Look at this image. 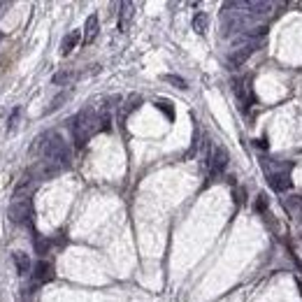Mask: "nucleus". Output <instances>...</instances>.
Wrapping results in <instances>:
<instances>
[{
	"mask_svg": "<svg viewBox=\"0 0 302 302\" xmlns=\"http://www.w3.org/2000/svg\"><path fill=\"white\" fill-rule=\"evenodd\" d=\"M37 146H42V161H51L60 167L70 165V146L58 133H47V135L37 137L33 149H37Z\"/></svg>",
	"mask_w": 302,
	"mask_h": 302,
	"instance_id": "obj_1",
	"label": "nucleus"
},
{
	"mask_svg": "<svg viewBox=\"0 0 302 302\" xmlns=\"http://www.w3.org/2000/svg\"><path fill=\"white\" fill-rule=\"evenodd\" d=\"M70 128H72V137H75V144L77 146H84L86 142L91 140V135L96 131H100V119L96 116L93 110H81L75 119L70 121Z\"/></svg>",
	"mask_w": 302,
	"mask_h": 302,
	"instance_id": "obj_2",
	"label": "nucleus"
},
{
	"mask_svg": "<svg viewBox=\"0 0 302 302\" xmlns=\"http://www.w3.org/2000/svg\"><path fill=\"white\" fill-rule=\"evenodd\" d=\"M30 217H33V202H30L28 196L24 193H14L10 202V219L14 223H28Z\"/></svg>",
	"mask_w": 302,
	"mask_h": 302,
	"instance_id": "obj_3",
	"label": "nucleus"
},
{
	"mask_svg": "<svg viewBox=\"0 0 302 302\" xmlns=\"http://www.w3.org/2000/svg\"><path fill=\"white\" fill-rule=\"evenodd\" d=\"M228 161H230V156H228L226 146H214V149L209 151V156H207V167H209L211 179H217V177H221L223 172H226Z\"/></svg>",
	"mask_w": 302,
	"mask_h": 302,
	"instance_id": "obj_4",
	"label": "nucleus"
},
{
	"mask_svg": "<svg viewBox=\"0 0 302 302\" xmlns=\"http://www.w3.org/2000/svg\"><path fill=\"white\" fill-rule=\"evenodd\" d=\"M54 279V265L49 261H37L33 265V284L42 286V284H49Z\"/></svg>",
	"mask_w": 302,
	"mask_h": 302,
	"instance_id": "obj_5",
	"label": "nucleus"
},
{
	"mask_svg": "<svg viewBox=\"0 0 302 302\" xmlns=\"http://www.w3.org/2000/svg\"><path fill=\"white\" fill-rule=\"evenodd\" d=\"M256 47H258V40H249V42H244V45L240 47V49H235L230 54V58H228V63H230L232 68H237V66H242L244 60L249 58V56L256 51Z\"/></svg>",
	"mask_w": 302,
	"mask_h": 302,
	"instance_id": "obj_6",
	"label": "nucleus"
},
{
	"mask_svg": "<svg viewBox=\"0 0 302 302\" xmlns=\"http://www.w3.org/2000/svg\"><path fill=\"white\" fill-rule=\"evenodd\" d=\"M267 184H270L274 191L284 193L291 188V175H288V172H272V175L267 177Z\"/></svg>",
	"mask_w": 302,
	"mask_h": 302,
	"instance_id": "obj_7",
	"label": "nucleus"
},
{
	"mask_svg": "<svg viewBox=\"0 0 302 302\" xmlns=\"http://www.w3.org/2000/svg\"><path fill=\"white\" fill-rule=\"evenodd\" d=\"M79 42H81V30H70V33L63 37V42H60V54L63 56L72 54V49H75Z\"/></svg>",
	"mask_w": 302,
	"mask_h": 302,
	"instance_id": "obj_8",
	"label": "nucleus"
},
{
	"mask_svg": "<svg viewBox=\"0 0 302 302\" xmlns=\"http://www.w3.org/2000/svg\"><path fill=\"white\" fill-rule=\"evenodd\" d=\"M96 35H98V16L91 14L84 26V45H91V42L96 40Z\"/></svg>",
	"mask_w": 302,
	"mask_h": 302,
	"instance_id": "obj_9",
	"label": "nucleus"
},
{
	"mask_svg": "<svg viewBox=\"0 0 302 302\" xmlns=\"http://www.w3.org/2000/svg\"><path fill=\"white\" fill-rule=\"evenodd\" d=\"M12 261H14L16 272H19L21 277L30 272V258H28V253H24V251H14V253H12Z\"/></svg>",
	"mask_w": 302,
	"mask_h": 302,
	"instance_id": "obj_10",
	"label": "nucleus"
},
{
	"mask_svg": "<svg viewBox=\"0 0 302 302\" xmlns=\"http://www.w3.org/2000/svg\"><path fill=\"white\" fill-rule=\"evenodd\" d=\"M207 26H209V16H207V12H196V16H193V30H196L198 35H205Z\"/></svg>",
	"mask_w": 302,
	"mask_h": 302,
	"instance_id": "obj_11",
	"label": "nucleus"
},
{
	"mask_svg": "<svg viewBox=\"0 0 302 302\" xmlns=\"http://www.w3.org/2000/svg\"><path fill=\"white\" fill-rule=\"evenodd\" d=\"M131 19H133V3H121V24H119V30H121V33L128 28Z\"/></svg>",
	"mask_w": 302,
	"mask_h": 302,
	"instance_id": "obj_12",
	"label": "nucleus"
},
{
	"mask_svg": "<svg viewBox=\"0 0 302 302\" xmlns=\"http://www.w3.org/2000/svg\"><path fill=\"white\" fill-rule=\"evenodd\" d=\"M49 249H51V240H49V237L35 235V251L40 253V256H45V253H49Z\"/></svg>",
	"mask_w": 302,
	"mask_h": 302,
	"instance_id": "obj_13",
	"label": "nucleus"
},
{
	"mask_svg": "<svg viewBox=\"0 0 302 302\" xmlns=\"http://www.w3.org/2000/svg\"><path fill=\"white\" fill-rule=\"evenodd\" d=\"M98 119H100V131H112V116H110V112L107 110H102V114L98 116Z\"/></svg>",
	"mask_w": 302,
	"mask_h": 302,
	"instance_id": "obj_14",
	"label": "nucleus"
},
{
	"mask_svg": "<svg viewBox=\"0 0 302 302\" xmlns=\"http://www.w3.org/2000/svg\"><path fill=\"white\" fill-rule=\"evenodd\" d=\"M284 207H286V209H291V211L300 209V207H302V198L293 196V198H291V200H284Z\"/></svg>",
	"mask_w": 302,
	"mask_h": 302,
	"instance_id": "obj_15",
	"label": "nucleus"
},
{
	"mask_svg": "<svg viewBox=\"0 0 302 302\" xmlns=\"http://www.w3.org/2000/svg\"><path fill=\"white\" fill-rule=\"evenodd\" d=\"M165 79H167V81H172V84H175V86H177V89H188V86H186V81L181 79V77H175V75H167V77H165Z\"/></svg>",
	"mask_w": 302,
	"mask_h": 302,
	"instance_id": "obj_16",
	"label": "nucleus"
},
{
	"mask_svg": "<svg viewBox=\"0 0 302 302\" xmlns=\"http://www.w3.org/2000/svg\"><path fill=\"white\" fill-rule=\"evenodd\" d=\"M167 105H170V102H165V100H158V102H156V107H158V110H163V112H165V114L172 119V116H175V112H172Z\"/></svg>",
	"mask_w": 302,
	"mask_h": 302,
	"instance_id": "obj_17",
	"label": "nucleus"
},
{
	"mask_svg": "<svg viewBox=\"0 0 302 302\" xmlns=\"http://www.w3.org/2000/svg\"><path fill=\"white\" fill-rule=\"evenodd\" d=\"M68 79H70V72H58V75H54V84H66Z\"/></svg>",
	"mask_w": 302,
	"mask_h": 302,
	"instance_id": "obj_18",
	"label": "nucleus"
},
{
	"mask_svg": "<svg viewBox=\"0 0 302 302\" xmlns=\"http://www.w3.org/2000/svg\"><path fill=\"white\" fill-rule=\"evenodd\" d=\"M19 107H16V110L14 112H12V116H10V123H7V126H10V131H12V128H14L16 126V119H19Z\"/></svg>",
	"mask_w": 302,
	"mask_h": 302,
	"instance_id": "obj_19",
	"label": "nucleus"
},
{
	"mask_svg": "<svg viewBox=\"0 0 302 302\" xmlns=\"http://www.w3.org/2000/svg\"><path fill=\"white\" fill-rule=\"evenodd\" d=\"M63 100H66V96H58V98H54V102H51V107H49V110H47V112H54V110H58V107H60V102H63Z\"/></svg>",
	"mask_w": 302,
	"mask_h": 302,
	"instance_id": "obj_20",
	"label": "nucleus"
},
{
	"mask_svg": "<svg viewBox=\"0 0 302 302\" xmlns=\"http://www.w3.org/2000/svg\"><path fill=\"white\" fill-rule=\"evenodd\" d=\"M265 205H267L265 196H258V202H256V211H263V209H265Z\"/></svg>",
	"mask_w": 302,
	"mask_h": 302,
	"instance_id": "obj_21",
	"label": "nucleus"
},
{
	"mask_svg": "<svg viewBox=\"0 0 302 302\" xmlns=\"http://www.w3.org/2000/svg\"><path fill=\"white\" fill-rule=\"evenodd\" d=\"M244 200H247V193H244V188H237V205H242Z\"/></svg>",
	"mask_w": 302,
	"mask_h": 302,
	"instance_id": "obj_22",
	"label": "nucleus"
},
{
	"mask_svg": "<svg viewBox=\"0 0 302 302\" xmlns=\"http://www.w3.org/2000/svg\"><path fill=\"white\" fill-rule=\"evenodd\" d=\"M0 10H5V5H3V3H0Z\"/></svg>",
	"mask_w": 302,
	"mask_h": 302,
	"instance_id": "obj_23",
	"label": "nucleus"
},
{
	"mask_svg": "<svg viewBox=\"0 0 302 302\" xmlns=\"http://www.w3.org/2000/svg\"><path fill=\"white\" fill-rule=\"evenodd\" d=\"M3 37H5V35H3V33H0V42H3Z\"/></svg>",
	"mask_w": 302,
	"mask_h": 302,
	"instance_id": "obj_24",
	"label": "nucleus"
}]
</instances>
